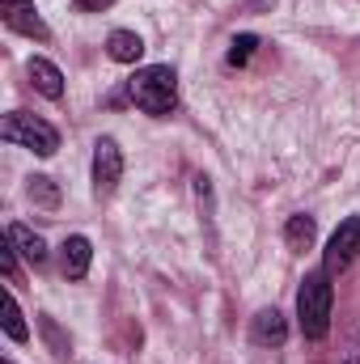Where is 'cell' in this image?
Masks as SVG:
<instances>
[{"label": "cell", "mask_w": 360, "mask_h": 364, "mask_svg": "<svg viewBox=\"0 0 360 364\" xmlns=\"http://www.w3.org/2000/svg\"><path fill=\"white\" fill-rule=\"evenodd\" d=\"M127 93L144 114H170L179 106V77L166 64H153V68H140L127 81Z\"/></svg>", "instance_id": "1"}, {"label": "cell", "mask_w": 360, "mask_h": 364, "mask_svg": "<svg viewBox=\"0 0 360 364\" xmlns=\"http://www.w3.org/2000/svg\"><path fill=\"white\" fill-rule=\"evenodd\" d=\"M331 279L327 272L305 275L301 292H297V322H301V335L305 339H322L331 331Z\"/></svg>", "instance_id": "2"}, {"label": "cell", "mask_w": 360, "mask_h": 364, "mask_svg": "<svg viewBox=\"0 0 360 364\" xmlns=\"http://www.w3.org/2000/svg\"><path fill=\"white\" fill-rule=\"evenodd\" d=\"M0 136H4V144L30 149V153H38V157H51V153L60 149V132H55L51 123L34 119V114H21V110L4 114V123H0Z\"/></svg>", "instance_id": "3"}, {"label": "cell", "mask_w": 360, "mask_h": 364, "mask_svg": "<svg viewBox=\"0 0 360 364\" xmlns=\"http://www.w3.org/2000/svg\"><path fill=\"white\" fill-rule=\"evenodd\" d=\"M360 255V216H348L335 233H331V242H327V255H322V272L327 275H339L348 272L352 263H356Z\"/></svg>", "instance_id": "4"}, {"label": "cell", "mask_w": 360, "mask_h": 364, "mask_svg": "<svg viewBox=\"0 0 360 364\" xmlns=\"http://www.w3.org/2000/svg\"><path fill=\"white\" fill-rule=\"evenodd\" d=\"M119 178H123V153H119V144L110 136H102L93 144V191L110 195L119 186Z\"/></svg>", "instance_id": "5"}, {"label": "cell", "mask_w": 360, "mask_h": 364, "mask_svg": "<svg viewBox=\"0 0 360 364\" xmlns=\"http://www.w3.org/2000/svg\"><path fill=\"white\" fill-rule=\"evenodd\" d=\"M4 21H9V30H17V34H26V38H38V43L51 38V30H47V21L38 17L34 0H4Z\"/></svg>", "instance_id": "6"}, {"label": "cell", "mask_w": 360, "mask_h": 364, "mask_svg": "<svg viewBox=\"0 0 360 364\" xmlns=\"http://www.w3.org/2000/svg\"><path fill=\"white\" fill-rule=\"evenodd\" d=\"M90 263H93V246L90 237H68L64 246H60V267H64V275L68 279H85L90 275Z\"/></svg>", "instance_id": "7"}, {"label": "cell", "mask_w": 360, "mask_h": 364, "mask_svg": "<svg viewBox=\"0 0 360 364\" xmlns=\"http://www.w3.org/2000/svg\"><path fill=\"white\" fill-rule=\"evenodd\" d=\"M30 81H34V90L43 93V97H64V73L51 64V60H43V55H34L30 60Z\"/></svg>", "instance_id": "8"}, {"label": "cell", "mask_w": 360, "mask_h": 364, "mask_svg": "<svg viewBox=\"0 0 360 364\" xmlns=\"http://www.w3.org/2000/svg\"><path fill=\"white\" fill-rule=\"evenodd\" d=\"M106 55H110L115 64H136V60L144 55V43H140V34H132V30H115V34L106 38Z\"/></svg>", "instance_id": "9"}, {"label": "cell", "mask_w": 360, "mask_h": 364, "mask_svg": "<svg viewBox=\"0 0 360 364\" xmlns=\"http://www.w3.org/2000/svg\"><path fill=\"white\" fill-rule=\"evenodd\" d=\"M250 335H255V343H284V339H288V322H284L280 309H263V314L255 318Z\"/></svg>", "instance_id": "10"}, {"label": "cell", "mask_w": 360, "mask_h": 364, "mask_svg": "<svg viewBox=\"0 0 360 364\" xmlns=\"http://www.w3.org/2000/svg\"><path fill=\"white\" fill-rule=\"evenodd\" d=\"M9 242H13L30 263H43V259H47V242H43L34 229H26V225H9Z\"/></svg>", "instance_id": "11"}, {"label": "cell", "mask_w": 360, "mask_h": 364, "mask_svg": "<svg viewBox=\"0 0 360 364\" xmlns=\"http://www.w3.org/2000/svg\"><path fill=\"white\" fill-rule=\"evenodd\" d=\"M284 242L292 246V250H305L309 242H314V216H288V225H284Z\"/></svg>", "instance_id": "12"}, {"label": "cell", "mask_w": 360, "mask_h": 364, "mask_svg": "<svg viewBox=\"0 0 360 364\" xmlns=\"http://www.w3.org/2000/svg\"><path fill=\"white\" fill-rule=\"evenodd\" d=\"M4 335H9L13 343H26V339H30L26 318H21V309H17V296H13V292H4Z\"/></svg>", "instance_id": "13"}, {"label": "cell", "mask_w": 360, "mask_h": 364, "mask_svg": "<svg viewBox=\"0 0 360 364\" xmlns=\"http://www.w3.org/2000/svg\"><path fill=\"white\" fill-rule=\"evenodd\" d=\"M26 195H30L34 203H43V208H55V203H60V191H55V182L43 178V174H34V178H30Z\"/></svg>", "instance_id": "14"}, {"label": "cell", "mask_w": 360, "mask_h": 364, "mask_svg": "<svg viewBox=\"0 0 360 364\" xmlns=\"http://www.w3.org/2000/svg\"><path fill=\"white\" fill-rule=\"evenodd\" d=\"M255 47H259V38H255V34H242V38H233V47H229V64H246Z\"/></svg>", "instance_id": "15"}, {"label": "cell", "mask_w": 360, "mask_h": 364, "mask_svg": "<svg viewBox=\"0 0 360 364\" xmlns=\"http://www.w3.org/2000/svg\"><path fill=\"white\" fill-rule=\"evenodd\" d=\"M115 0H77V9H85V13H102V9H110Z\"/></svg>", "instance_id": "16"}]
</instances>
